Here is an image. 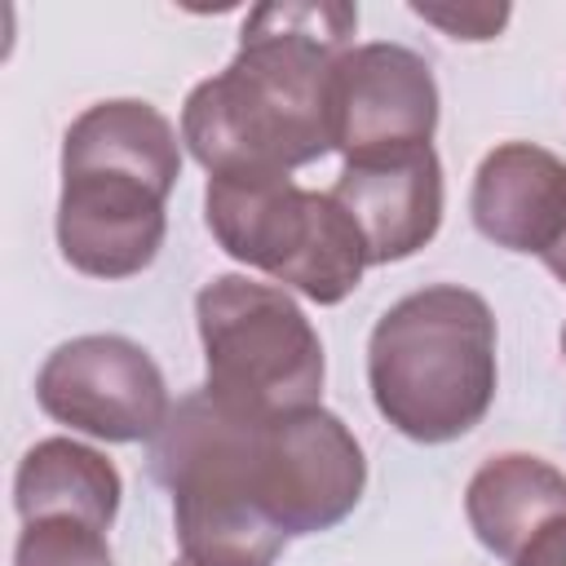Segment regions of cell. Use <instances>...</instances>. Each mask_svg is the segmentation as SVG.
I'll list each match as a JSON object with an SVG mask.
<instances>
[{
  "label": "cell",
  "instance_id": "9c48e42d",
  "mask_svg": "<svg viewBox=\"0 0 566 566\" xmlns=\"http://www.w3.org/2000/svg\"><path fill=\"white\" fill-rule=\"evenodd\" d=\"M438 128V84L402 44H354L332 66V150L345 164L420 150Z\"/></svg>",
  "mask_w": 566,
  "mask_h": 566
},
{
  "label": "cell",
  "instance_id": "5b68a950",
  "mask_svg": "<svg viewBox=\"0 0 566 566\" xmlns=\"http://www.w3.org/2000/svg\"><path fill=\"white\" fill-rule=\"evenodd\" d=\"M203 217L221 252L314 305H340L371 265L332 190H305L292 177H208Z\"/></svg>",
  "mask_w": 566,
  "mask_h": 566
},
{
  "label": "cell",
  "instance_id": "8992f818",
  "mask_svg": "<svg viewBox=\"0 0 566 566\" xmlns=\"http://www.w3.org/2000/svg\"><path fill=\"white\" fill-rule=\"evenodd\" d=\"M195 323L208 363L203 389L226 407L256 420L318 407L327 376L323 340L287 287L217 274L195 296Z\"/></svg>",
  "mask_w": 566,
  "mask_h": 566
},
{
  "label": "cell",
  "instance_id": "e0dca14e",
  "mask_svg": "<svg viewBox=\"0 0 566 566\" xmlns=\"http://www.w3.org/2000/svg\"><path fill=\"white\" fill-rule=\"evenodd\" d=\"M539 261H544V265H548V274H553L562 287H566V234H562V243H557L553 252H544Z\"/></svg>",
  "mask_w": 566,
  "mask_h": 566
},
{
  "label": "cell",
  "instance_id": "ba28073f",
  "mask_svg": "<svg viewBox=\"0 0 566 566\" xmlns=\"http://www.w3.org/2000/svg\"><path fill=\"white\" fill-rule=\"evenodd\" d=\"M35 402L49 420L102 442H150L172 411L164 371L128 336L57 345L35 376Z\"/></svg>",
  "mask_w": 566,
  "mask_h": 566
},
{
  "label": "cell",
  "instance_id": "7c38bea8",
  "mask_svg": "<svg viewBox=\"0 0 566 566\" xmlns=\"http://www.w3.org/2000/svg\"><path fill=\"white\" fill-rule=\"evenodd\" d=\"M464 513L478 544L504 562L557 513H566V473L539 455L504 451L491 455L464 491Z\"/></svg>",
  "mask_w": 566,
  "mask_h": 566
},
{
  "label": "cell",
  "instance_id": "8fae6325",
  "mask_svg": "<svg viewBox=\"0 0 566 566\" xmlns=\"http://www.w3.org/2000/svg\"><path fill=\"white\" fill-rule=\"evenodd\" d=\"M469 212L495 248L544 256L566 234V164L544 146L504 142L478 164Z\"/></svg>",
  "mask_w": 566,
  "mask_h": 566
},
{
  "label": "cell",
  "instance_id": "7a4b0ae2",
  "mask_svg": "<svg viewBox=\"0 0 566 566\" xmlns=\"http://www.w3.org/2000/svg\"><path fill=\"white\" fill-rule=\"evenodd\" d=\"M181 177L177 128L137 97L93 102L62 137L57 248L88 279H133L164 248Z\"/></svg>",
  "mask_w": 566,
  "mask_h": 566
},
{
  "label": "cell",
  "instance_id": "4fadbf2b",
  "mask_svg": "<svg viewBox=\"0 0 566 566\" xmlns=\"http://www.w3.org/2000/svg\"><path fill=\"white\" fill-rule=\"evenodd\" d=\"M119 495H124L119 469L102 451H93L75 438L35 442L13 473V504H18L22 522L75 517L97 531H111V522L119 513Z\"/></svg>",
  "mask_w": 566,
  "mask_h": 566
},
{
  "label": "cell",
  "instance_id": "30bf717a",
  "mask_svg": "<svg viewBox=\"0 0 566 566\" xmlns=\"http://www.w3.org/2000/svg\"><path fill=\"white\" fill-rule=\"evenodd\" d=\"M332 199L363 234L367 261L389 265L416 256L442 226V164L433 146L345 164Z\"/></svg>",
  "mask_w": 566,
  "mask_h": 566
},
{
  "label": "cell",
  "instance_id": "d6986e66",
  "mask_svg": "<svg viewBox=\"0 0 566 566\" xmlns=\"http://www.w3.org/2000/svg\"><path fill=\"white\" fill-rule=\"evenodd\" d=\"M562 354H566V327H562Z\"/></svg>",
  "mask_w": 566,
  "mask_h": 566
},
{
  "label": "cell",
  "instance_id": "9a60e30c",
  "mask_svg": "<svg viewBox=\"0 0 566 566\" xmlns=\"http://www.w3.org/2000/svg\"><path fill=\"white\" fill-rule=\"evenodd\" d=\"M411 13L442 27L451 40H495L509 22V4H411Z\"/></svg>",
  "mask_w": 566,
  "mask_h": 566
},
{
  "label": "cell",
  "instance_id": "6da1fadb",
  "mask_svg": "<svg viewBox=\"0 0 566 566\" xmlns=\"http://www.w3.org/2000/svg\"><path fill=\"white\" fill-rule=\"evenodd\" d=\"M358 9L279 0L243 18L239 53L181 106V142L208 177H287L332 150V66Z\"/></svg>",
  "mask_w": 566,
  "mask_h": 566
},
{
  "label": "cell",
  "instance_id": "5bb4252c",
  "mask_svg": "<svg viewBox=\"0 0 566 566\" xmlns=\"http://www.w3.org/2000/svg\"><path fill=\"white\" fill-rule=\"evenodd\" d=\"M13 566H115V557L106 531L75 517H35L18 531Z\"/></svg>",
  "mask_w": 566,
  "mask_h": 566
},
{
  "label": "cell",
  "instance_id": "ac0fdd59",
  "mask_svg": "<svg viewBox=\"0 0 566 566\" xmlns=\"http://www.w3.org/2000/svg\"><path fill=\"white\" fill-rule=\"evenodd\" d=\"M172 566H195V562H186V557H181V562H172Z\"/></svg>",
  "mask_w": 566,
  "mask_h": 566
},
{
  "label": "cell",
  "instance_id": "2e32d148",
  "mask_svg": "<svg viewBox=\"0 0 566 566\" xmlns=\"http://www.w3.org/2000/svg\"><path fill=\"white\" fill-rule=\"evenodd\" d=\"M509 566H566V513L548 517L522 548Z\"/></svg>",
  "mask_w": 566,
  "mask_h": 566
},
{
  "label": "cell",
  "instance_id": "3957f363",
  "mask_svg": "<svg viewBox=\"0 0 566 566\" xmlns=\"http://www.w3.org/2000/svg\"><path fill=\"white\" fill-rule=\"evenodd\" d=\"M495 318L460 283H429L394 301L367 340L376 411L411 442L464 438L495 398Z\"/></svg>",
  "mask_w": 566,
  "mask_h": 566
},
{
  "label": "cell",
  "instance_id": "52a82bcc",
  "mask_svg": "<svg viewBox=\"0 0 566 566\" xmlns=\"http://www.w3.org/2000/svg\"><path fill=\"white\" fill-rule=\"evenodd\" d=\"M256 504L292 535L332 531L354 513L367 486V460L358 438L327 407H301L261 424L252 460Z\"/></svg>",
  "mask_w": 566,
  "mask_h": 566
},
{
  "label": "cell",
  "instance_id": "277c9868",
  "mask_svg": "<svg viewBox=\"0 0 566 566\" xmlns=\"http://www.w3.org/2000/svg\"><path fill=\"white\" fill-rule=\"evenodd\" d=\"M256 416L195 389L150 438V473L172 491L181 557L195 566H274L287 535L256 504Z\"/></svg>",
  "mask_w": 566,
  "mask_h": 566
}]
</instances>
